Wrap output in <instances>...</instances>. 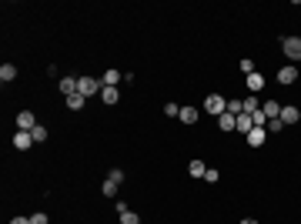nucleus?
Listing matches in <instances>:
<instances>
[{
  "instance_id": "nucleus-1",
  "label": "nucleus",
  "mask_w": 301,
  "mask_h": 224,
  "mask_svg": "<svg viewBox=\"0 0 301 224\" xmlns=\"http://www.w3.org/2000/svg\"><path fill=\"white\" fill-rule=\"evenodd\" d=\"M104 91V84H100V77H77V94H84V97H94V94Z\"/></svg>"
},
{
  "instance_id": "nucleus-2",
  "label": "nucleus",
  "mask_w": 301,
  "mask_h": 224,
  "mask_svg": "<svg viewBox=\"0 0 301 224\" xmlns=\"http://www.w3.org/2000/svg\"><path fill=\"white\" fill-rule=\"evenodd\" d=\"M225 107H227V100L221 97V94H207V97H204V111H207V114L221 117V114H225Z\"/></svg>"
},
{
  "instance_id": "nucleus-3",
  "label": "nucleus",
  "mask_w": 301,
  "mask_h": 224,
  "mask_svg": "<svg viewBox=\"0 0 301 224\" xmlns=\"http://www.w3.org/2000/svg\"><path fill=\"white\" fill-rule=\"evenodd\" d=\"M281 50H284V57L301 60V37H284V40H281Z\"/></svg>"
},
{
  "instance_id": "nucleus-4",
  "label": "nucleus",
  "mask_w": 301,
  "mask_h": 224,
  "mask_svg": "<svg viewBox=\"0 0 301 224\" xmlns=\"http://www.w3.org/2000/svg\"><path fill=\"white\" fill-rule=\"evenodd\" d=\"M37 127V117H34V111H20L17 114V131H34Z\"/></svg>"
},
{
  "instance_id": "nucleus-5",
  "label": "nucleus",
  "mask_w": 301,
  "mask_h": 224,
  "mask_svg": "<svg viewBox=\"0 0 301 224\" xmlns=\"http://www.w3.org/2000/svg\"><path fill=\"white\" fill-rule=\"evenodd\" d=\"M298 121H301V111L295 107V104H284L281 107V124L288 127V124H298Z\"/></svg>"
},
{
  "instance_id": "nucleus-6",
  "label": "nucleus",
  "mask_w": 301,
  "mask_h": 224,
  "mask_svg": "<svg viewBox=\"0 0 301 224\" xmlns=\"http://www.w3.org/2000/svg\"><path fill=\"white\" fill-rule=\"evenodd\" d=\"M30 144H34V134H30V131H17V134H14V148H17V150H27Z\"/></svg>"
},
{
  "instance_id": "nucleus-7",
  "label": "nucleus",
  "mask_w": 301,
  "mask_h": 224,
  "mask_svg": "<svg viewBox=\"0 0 301 224\" xmlns=\"http://www.w3.org/2000/svg\"><path fill=\"white\" fill-rule=\"evenodd\" d=\"M261 114L271 121V117H281V104L278 100H261Z\"/></svg>"
},
{
  "instance_id": "nucleus-8",
  "label": "nucleus",
  "mask_w": 301,
  "mask_h": 224,
  "mask_svg": "<svg viewBox=\"0 0 301 224\" xmlns=\"http://www.w3.org/2000/svg\"><path fill=\"white\" fill-rule=\"evenodd\" d=\"M234 131H241L245 137L254 131V121H251V114H238V124H234Z\"/></svg>"
},
{
  "instance_id": "nucleus-9",
  "label": "nucleus",
  "mask_w": 301,
  "mask_h": 224,
  "mask_svg": "<svg viewBox=\"0 0 301 224\" xmlns=\"http://www.w3.org/2000/svg\"><path fill=\"white\" fill-rule=\"evenodd\" d=\"M295 80H298V67H291V64H288V67L278 71V84H295Z\"/></svg>"
},
{
  "instance_id": "nucleus-10",
  "label": "nucleus",
  "mask_w": 301,
  "mask_h": 224,
  "mask_svg": "<svg viewBox=\"0 0 301 224\" xmlns=\"http://www.w3.org/2000/svg\"><path fill=\"white\" fill-rule=\"evenodd\" d=\"M264 141H268V131H264V127H254V131L248 134V144H251V148H261Z\"/></svg>"
},
{
  "instance_id": "nucleus-11",
  "label": "nucleus",
  "mask_w": 301,
  "mask_h": 224,
  "mask_svg": "<svg viewBox=\"0 0 301 224\" xmlns=\"http://www.w3.org/2000/svg\"><path fill=\"white\" fill-rule=\"evenodd\" d=\"M100 100H104L107 107H114V104L121 100V91H117V87H104V91H100Z\"/></svg>"
},
{
  "instance_id": "nucleus-12",
  "label": "nucleus",
  "mask_w": 301,
  "mask_h": 224,
  "mask_svg": "<svg viewBox=\"0 0 301 224\" xmlns=\"http://www.w3.org/2000/svg\"><path fill=\"white\" fill-rule=\"evenodd\" d=\"M64 100H67V111H84V104H87L84 94H71V97H64Z\"/></svg>"
},
{
  "instance_id": "nucleus-13",
  "label": "nucleus",
  "mask_w": 301,
  "mask_h": 224,
  "mask_svg": "<svg viewBox=\"0 0 301 224\" xmlns=\"http://www.w3.org/2000/svg\"><path fill=\"white\" fill-rule=\"evenodd\" d=\"M234 124H238V117H234V114H227V111L218 117V127H221L225 134H227V131H234Z\"/></svg>"
},
{
  "instance_id": "nucleus-14",
  "label": "nucleus",
  "mask_w": 301,
  "mask_h": 224,
  "mask_svg": "<svg viewBox=\"0 0 301 224\" xmlns=\"http://www.w3.org/2000/svg\"><path fill=\"white\" fill-rule=\"evenodd\" d=\"M60 94H64V97L77 94V77H60Z\"/></svg>"
},
{
  "instance_id": "nucleus-15",
  "label": "nucleus",
  "mask_w": 301,
  "mask_h": 224,
  "mask_svg": "<svg viewBox=\"0 0 301 224\" xmlns=\"http://www.w3.org/2000/svg\"><path fill=\"white\" fill-rule=\"evenodd\" d=\"M117 80H121V74H117V71H104V74H100V84H104V87H117Z\"/></svg>"
},
{
  "instance_id": "nucleus-16",
  "label": "nucleus",
  "mask_w": 301,
  "mask_h": 224,
  "mask_svg": "<svg viewBox=\"0 0 301 224\" xmlns=\"http://www.w3.org/2000/svg\"><path fill=\"white\" fill-rule=\"evenodd\" d=\"M14 77H17V67H14V64H0V80H3V84H10Z\"/></svg>"
},
{
  "instance_id": "nucleus-17",
  "label": "nucleus",
  "mask_w": 301,
  "mask_h": 224,
  "mask_svg": "<svg viewBox=\"0 0 301 224\" xmlns=\"http://www.w3.org/2000/svg\"><path fill=\"white\" fill-rule=\"evenodd\" d=\"M241 104H245V114H254V111H261V100H258L254 94H248V97L241 100Z\"/></svg>"
},
{
  "instance_id": "nucleus-18",
  "label": "nucleus",
  "mask_w": 301,
  "mask_h": 224,
  "mask_svg": "<svg viewBox=\"0 0 301 224\" xmlns=\"http://www.w3.org/2000/svg\"><path fill=\"white\" fill-rule=\"evenodd\" d=\"M248 91H264V77L254 71V74H248Z\"/></svg>"
},
{
  "instance_id": "nucleus-19",
  "label": "nucleus",
  "mask_w": 301,
  "mask_h": 224,
  "mask_svg": "<svg viewBox=\"0 0 301 224\" xmlns=\"http://www.w3.org/2000/svg\"><path fill=\"white\" fill-rule=\"evenodd\" d=\"M188 171H191V177H204L207 164H204V161H198V157H194V161H191V164H188Z\"/></svg>"
},
{
  "instance_id": "nucleus-20",
  "label": "nucleus",
  "mask_w": 301,
  "mask_h": 224,
  "mask_svg": "<svg viewBox=\"0 0 301 224\" xmlns=\"http://www.w3.org/2000/svg\"><path fill=\"white\" fill-rule=\"evenodd\" d=\"M177 117H181V124H194V121H198V111H194V107H181Z\"/></svg>"
},
{
  "instance_id": "nucleus-21",
  "label": "nucleus",
  "mask_w": 301,
  "mask_h": 224,
  "mask_svg": "<svg viewBox=\"0 0 301 224\" xmlns=\"http://www.w3.org/2000/svg\"><path fill=\"white\" fill-rule=\"evenodd\" d=\"M264 131H268V134H281V131H284L281 117H271V121H268V127H264Z\"/></svg>"
},
{
  "instance_id": "nucleus-22",
  "label": "nucleus",
  "mask_w": 301,
  "mask_h": 224,
  "mask_svg": "<svg viewBox=\"0 0 301 224\" xmlns=\"http://www.w3.org/2000/svg\"><path fill=\"white\" fill-rule=\"evenodd\" d=\"M30 134H34V144H44V141H47V127H44V124H37Z\"/></svg>"
},
{
  "instance_id": "nucleus-23",
  "label": "nucleus",
  "mask_w": 301,
  "mask_h": 224,
  "mask_svg": "<svg viewBox=\"0 0 301 224\" xmlns=\"http://www.w3.org/2000/svg\"><path fill=\"white\" fill-rule=\"evenodd\" d=\"M100 191H104V198H117V184H114V181H104Z\"/></svg>"
},
{
  "instance_id": "nucleus-24",
  "label": "nucleus",
  "mask_w": 301,
  "mask_h": 224,
  "mask_svg": "<svg viewBox=\"0 0 301 224\" xmlns=\"http://www.w3.org/2000/svg\"><path fill=\"white\" fill-rule=\"evenodd\" d=\"M204 181L218 184V181H221V171H218V168H207V171H204Z\"/></svg>"
},
{
  "instance_id": "nucleus-25",
  "label": "nucleus",
  "mask_w": 301,
  "mask_h": 224,
  "mask_svg": "<svg viewBox=\"0 0 301 224\" xmlns=\"http://www.w3.org/2000/svg\"><path fill=\"white\" fill-rule=\"evenodd\" d=\"M107 181H114V184L121 187V184H124V171H121V168H114L111 174H107Z\"/></svg>"
},
{
  "instance_id": "nucleus-26",
  "label": "nucleus",
  "mask_w": 301,
  "mask_h": 224,
  "mask_svg": "<svg viewBox=\"0 0 301 224\" xmlns=\"http://www.w3.org/2000/svg\"><path fill=\"white\" fill-rule=\"evenodd\" d=\"M238 67H241V74H254V71H258V67H254V60H248V57H245V60H241V64H238Z\"/></svg>"
},
{
  "instance_id": "nucleus-27",
  "label": "nucleus",
  "mask_w": 301,
  "mask_h": 224,
  "mask_svg": "<svg viewBox=\"0 0 301 224\" xmlns=\"http://www.w3.org/2000/svg\"><path fill=\"white\" fill-rule=\"evenodd\" d=\"M121 224H141V218H137L134 211H124V214H121Z\"/></svg>"
},
{
  "instance_id": "nucleus-28",
  "label": "nucleus",
  "mask_w": 301,
  "mask_h": 224,
  "mask_svg": "<svg viewBox=\"0 0 301 224\" xmlns=\"http://www.w3.org/2000/svg\"><path fill=\"white\" fill-rule=\"evenodd\" d=\"M164 114H168V117H177V114H181V107H177L174 100H168V104H164Z\"/></svg>"
},
{
  "instance_id": "nucleus-29",
  "label": "nucleus",
  "mask_w": 301,
  "mask_h": 224,
  "mask_svg": "<svg viewBox=\"0 0 301 224\" xmlns=\"http://www.w3.org/2000/svg\"><path fill=\"white\" fill-rule=\"evenodd\" d=\"M30 224H50V218L44 211H37V214H30Z\"/></svg>"
},
{
  "instance_id": "nucleus-30",
  "label": "nucleus",
  "mask_w": 301,
  "mask_h": 224,
  "mask_svg": "<svg viewBox=\"0 0 301 224\" xmlns=\"http://www.w3.org/2000/svg\"><path fill=\"white\" fill-rule=\"evenodd\" d=\"M7 224H30V218H10Z\"/></svg>"
},
{
  "instance_id": "nucleus-31",
  "label": "nucleus",
  "mask_w": 301,
  "mask_h": 224,
  "mask_svg": "<svg viewBox=\"0 0 301 224\" xmlns=\"http://www.w3.org/2000/svg\"><path fill=\"white\" fill-rule=\"evenodd\" d=\"M241 224H258V221H254V218H245V221H241Z\"/></svg>"
},
{
  "instance_id": "nucleus-32",
  "label": "nucleus",
  "mask_w": 301,
  "mask_h": 224,
  "mask_svg": "<svg viewBox=\"0 0 301 224\" xmlns=\"http://www.w3.org/2000/svg\"><path fill=\"white\" fill-rule=\"evenodd\" d=\"M298 7H301V3H298Z\"/></svg>"
}]
</instances>
